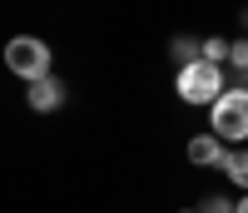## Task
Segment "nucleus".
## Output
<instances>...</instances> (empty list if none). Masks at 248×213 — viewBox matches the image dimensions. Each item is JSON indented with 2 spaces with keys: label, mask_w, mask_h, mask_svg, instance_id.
Here are the masks:
<instances>
[{
  "label": "nucleus",
  "mask_w": 248,
  "mask_h": 213,
  "mask_svg": "<svg viewBox=\"0 0 248 213\" xmlns=\"http://www.w3.org/2000/svg\"><path fill=\"white\" fill-rule=\"evenodd\" d=\"M179 99L184 104H218L223 99V65H214V60H194V65L179 70Z\"/></svg>",
  "instance_id": "f257e3e1"
},
{
  "label": "nucleus",
  "mask_w": 248,
  "mask_h": 213,
  "mask_svg": "<svg viewBox=\"0 0 248 213\" xmlns=\"http://www.w3.org/2000/svg\"><path fill=\"white\" fill-rule=\"evenodd\" d=\"M214 134L223 144H243L248 139V84H238V90H223V99L214 104Z\"/></svg>",
  "instance_id": "f03ea898"
},
{
  "label": "nucleus",
  "mask_w": 248,
  "mask_h": 213,
  "mask_svg": "<svg viewBox=\"0 0 248 213\" xmlns=\"http://www.w3.org/2000/svg\"><path fill=\"white\" fill-rule=\"evenodd\" d=\"M5 65H10V75H20L25 84H35V79L50 75V45L35 40V35H15L5 45Z\"/></svg>",
  "instance_id": "7ed1b4c3"
},
{
  "label": "nucleus",
  "mask_w": 248,
  "mask_h": 213,
  "mask_svg": "<svg viewBox=\"0 0 248 213\" xmlns=\"http://www.w3.org/2000/svg\"><path fill=\"white\" fill-rule=\"evenodd\" d=\"M65 84H60L55 75H45V79H35V84H25V104H30V109L35 114H55L60 109V104H65Z\"/></svg>",
  "instance_id": "20e7f679"
},
{
  "label": "nucleus",
  "mask_w": 248,
  "mask_h": 213,
  "mask_svg": "<svg viewBox=\"0 0 248 213\" xmlns=\"http://www.w3.org/2000/svg\"><path fill=\"white\" fill-rule=\"evenodd\" d=\"M189 164L199 168H229V149H223V139L209 129V134H194L189 139Z\"/></svg>",
  "instance_id": "39448f33"
},
{
  "label": "nucleus",
  "mask_w": 248,
  "mask_h": 213,
  "mask_svg": "<svg viewBox=\"0 0 248 213\" xmlns=\"http://www.w3.org/2000/svg\"><path fill=\"white\" fill-rule=\"evenodd\" d=\"M169 55H174V65H194V60H203V40H189V35H174L169 40Z\"/></svg>",
  "instance_id": "423d86ee"
},
{
  "label": "nucleus",
  "mask_w": 248,
  "mask_h": 213,
  "mask_svg": "<svg viewBox=\"0 0 248 213\" xmlns=\"http://www.w3.org/2000/svg\"><path fill=\"white\" fill-rule=\"evenodd\" d=\"M223 174H229L243 194H248V149H238V154H229V168H223Z\"/></svg>",
  "instance_id": "0eeeda50"
},
{
  "label": "nucleus",
  "mask_w": 248,
  "mask_h": 213,
  "mask_svg": "<svg viewBox=\"0 0 248 213\" xmlns=\"http://www.w3.org/2000/svg\"><path fill=\"white\" fill-rule=\"evenodd\" d=\"M229 50H233V40H223V35L203 40V60H214V65H223V60H229Z\"/></svg>",
  "instance_id": "6e6552de"
},
{
  "label": "nucleus",
  "mask_w": 248,
  "mask_h": 213,
  "mask_svg": "<svg viewBox=\"0 0 248 213\" xmlns=\"http://www.w3.org/2000/svg\"><path fill=\"white\" fill-rule=\"evenodd\" d=\"M229 65L248 75V40H233V50H229Z\"/></svg>",
  "instance_id": "1a4fd4ad"
},
{
  "label": "nucleus",
  "mask_w": 248,
  "mask_h": 213,
  "mask_svg": "<svg viewBox=\"0 0 248 213\" xmlns=\"http://www.w3.org/2000/svg\"><path fill=\"white\" fill-rule=\"evenodd\" d=\"M238 203H229V198H223V194H214V198H203V208L199 213H233Z\"/></svg>",
  "instance_id": "9d476101"
},
{
  "label": "nucleus",
  "mask_w": 248,
  "mask_h": 213,
  "mask_svg": "<svg viewBox=\"0 0 248 213\" xmlns=\"http://www.w3.org/2000/svg\"><path fill=\"white\" fill-rule=\"evenodd\" d=\"M233 213H248V194H243V198H238V208H233Z\"/></svg>",
  "instance_id": "9b49d317"
},
{
  "label": "nucleus",
  "mask_w": 248,
  "mask_h": 213,
  "mask_svg": "<svg viewBox=\"0 0 248 213\" xmlns=\"http://www.w3.org/2000/svg\"><path fill=\"white\" fill-rule=\"evenodd\" d=\"M243 25H248V10H243Z\"/></svg>",
  "instance_id": "f8f14e48"
},
{
  "label": "nucleus",
  "mask_w": 248,
  "mask_h": 213,
  "mask_svg": "<svg viewBox=\"0 0 248 213\" xmlns=\"http://www.w3.org/2000/svg\"><path fill=\"white\" fill-rule=\"evenodd\" d=\"M184 213H199V208H184Z\"/></svg>",
  "instance_id": "ddd939ff"
},
{
  "label": "nucleus",
  "mask_w": 248,
  "mask_h": 213,
  "mask_svg": "<svg viewBox=\"0 0 248 213\" xmlns=\"http://www.w3.org/2000/svg\"><path fill=\"white\" fill-rule=\"evenodd\" d=\"M243 84H248V75H243Z\"/></svg>",
  "instance_id": "4468645a"
}]
</instances>
